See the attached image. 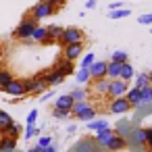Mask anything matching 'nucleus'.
<instances>
[{
    "label": "nucleus",
    "mask_w": 152,
    "mask_h": 152,
    "mask_svg": "<svg viewBox=\"0 0 152 152\" xmlns=\"http://www.w3.org/2000/svg\"><path fill=\"white\" fill-rule=\"evenodd\" d=\"M23 88H25V96L27 94H34V96H42L46 90H50L46 86V79H44V71L34 75V77H27L23 79Z\"/></svg>",
    "instance_id": "f257e3e1"
},
{
    "label": "nucleus",
    "mask_w": 152,
    "mask_h": 152,
    "mask_svg": "<svg viewBox=\"0 0 152 152\" xmlns=\"http://www.w3.org/2000/svg\"><path fill=\"white\" fill-rule=\"evenodd\" d=\"M36 27H38V21L34 17H25V19H21V23L13 31V38H17V40H31Z\"/></svg>",
    "instance_id": "f03ea898"
},
{
    "label": "nucleus",
    "mask_w": 152,
    "mask_h": 152,
    "mask_svg": "<svg viewBox=\"0 0 152 152\" xmlns=\"http://www.w3.org/2000/svg\"><path fill=\"white\" fill-rule=\"evenodd\" d=\"M56 13H58V9L54 4H50L48 0H40V2H36L34 9L29 11V17H34L36 21H42V19H46L50 15H56Z\"/></svg>",
    "instance_id": "7ed1b4c3"
},
{
    "label": "nucleus",
    "mask_w": 152,
    "mask_h": 152,
    "mask_svg": "<svg viewBox=\"0 0 152 152\" xmlns=\"http://www.w3.org/2000/svg\"><path fill=\"white\" fill-rule=\"evenodd\" d=\"M83 40H86L83 29H79V27H65L58 44L61 46H67V44H77V42H83Z\"/></svg>",
    "instance_id": "20e7f679"
},
{
    "label": "nucleus",
    "mask_w": 152,
    "mask_h": 152,
    "mask_svg": "<svg viewBox=\"0 0 152 152\" xmlns=\"http://www.w3.org/2000/svg\"><path fill=\"white\" fill-rule=\"evenodd\" d=\"M129 110H131V104H129V100H127L125 96L113 98V100L108 102V113H110V115H125V113H129Z\"/></svg>",
    "instance_id": "39448f33"
},
{
    "label": "nucleus",
    "mask_w": 152,
    "mask_h": 152,
    "mask_svg": "<svg viewBox=\"0 0 152 152\" xmlns=\"http://www.w3.org/2000/svg\"><path fill=\"white\" fill-rule=\"evenodd\" d=\"M127 90H129V83L127 81H123V79H110V88H108V94H106V98H121V96H125L127 94Z\"/></svg>",
    "instance_id": "423d86ee"
},
{
    "label": "nucleus",
    "mask_w": 152,
    "mask_h": 152,
    "mask_svg": "<svg viewBox=\"0 0 152 152\" xmlns=\"http://www.w3.org/2000/svg\"><path fill=\"white\" fill-rule=\"evenodd\" d=\"M100 150V144L94 140V137H81L73 148L71 152H98Z\"/></svg>",
    "instance_id": "0eeeda50"
},
{
    "label": "nucleus",
    "mask_w": 152,
    "mask_h": 152,
    "mask_svg": "<svg viewBox=\"0 0 152 152\" xmlns=\"http://www.w3.org/2000/svg\"><path fill=\"white\" fill-rule=\"evenodd\" d=\"M83 54V42H77V44H67V46H63V58H67V61H77L79 56Z\"/></svg>",
    "instance_id": "6e6552de"
},
{
    "label": "nucleus",
    "mask_w": 152,
    "mask_h": 152,
    "mask_svg": "<svg viewBox=\"0 0 152 152\" xmlns=\"http://www.w3.org/2000/svg\"><path fill=\"white\" fill-rule=\"evenodd\" d=\"M104 148H106L108 152H121V150H125V148H127V140H125L123 135L115 133V135L104 144Z\"/></svg>",
    "instance_id": "1a4fd4ad"
},
{
    "label": "nucleus",
    "mask_w": 152,
    "mask_h": 152,
    "mask_svg": "<svg viewBox=\"0 0 152 152\" xmlns=\"http://www.w3.org/2000/svg\"><path fill=\"white\" fill-rule=\"evenodd\" d=\"M4 92L9 94V96H17V98H25V88H23V79H13L7 88H4Z\"/></svg>",
    "instance_id": "9d476101"
},
{
    "label": "nucleus",
    "mask_w": 152,
    "mask_h": 152,
    "mask_svg": "<svg viewBox=\"0 0 152 152\" xmlns=\"http://www.w3.org/2000/svg\"><path fill=\"white\" fill-rule=\"evenodd\" d=\"M106 69H108V63H104V61H94L92 67H90L92 79H104V77H106Z\"/></svg>",
    "instance_id": "9b49d317"
},
{
    "label": "nucleus",
    "mask_w": 152,
    "mask_h": 152,
    "mask_svg": "<svg viewBox=\"0 0 152 152\" xmlns=\"http://www.w3.org/2000/svg\"><path fill=\"white\" fill-rule=\"evenodd\" d=\"M108 88H110V79L104 77V79H92V90L100 96H106L108 94Z\"/></svg>",
    "instance_id": "f8f14e48"
},
{
    "label": "nucleus",
    "mask_w": 152,
    "mask_h": 152,
    "mask_svg": "<svg viewBox=\"0 0 152 152\" xmlns=\"http://www.w3.org/2000/svg\"><path fill=\"white\" fill-rule=\"evenodd\" d=\"M63 29L65 27H61V25H50L48 27V36H46V40L42 44H54V42H58L61 36H63Z\"/></svg>",
    "instance_id": "ddd939ff"
},
{
    "label": "nucleus",
    "mask_w": 152,
    "mask_h": 152,
    "mask_svg": "<svg viewBox=\"0 0 152 152\" xmlns=\"http://www.w3.org/2000/svg\"><path fill=\"white\" fill-rule=\"evenodd\" d=\"M52 69H58L61 73H65V75H71V73H73V63H71V61H67V58H63V56H58V58L54 61Z\"/></svg>",
    "instance_id": "4468645a"
},
{
    "label": "nucleus",
    "mask_w": 152,
    "mask_h": 152,
    "mask_svg": "<svg viewBox=\"0 0 152 152\" xmlns=\"http://www.w3.org/2000/svg\"><path fill=\"white\" fill-rule=\"evenodd\" d=\"M125 98L129 100V104H131V106H140V104H144V102H142V90H140V88H135V86L127 90Z\"/></svg>",
    "instance_id": "2eb2a0df"
},
{
    "label": "nucleus",
    "mask_w": 152,
    "mask_h": 152,
    "mask_svg": "<svg viewBox=\"0 0 152 152\" xmlns=\"http://www.w3.org/2000/svg\"><path fill=\"white\" fill-rule=\"evenodd\" d=\"M15 150H17V140L15 137H9V135L0 137V152H15Z\"/></svg>",
    "instance_id": "dca6fc26"
},
{
    "label": "nucleus",
    "mask_w": 152,
    "mask_h": 152,
    "mask_svg": "<svg viewBox=\"0 0 152 152\" xmlns=\"http://www.w3.org/2000/svg\"><path fill=\"white\" fill-rule=\"evenodd\" d=\"M115 135V129H110V127H106V129H100V131H96V135H94V140L100 144V146H104L110 137Z\"/></svg>",
    "instance_id": "f3484780"
},
{
    "label": "nucleus",
    "mask_w": 152,
    "mask_h": 152,
    "mask_svg": "<svg viewBox=\"0 0 152 152\" xmlns=\"http://www.w3.org/2000/svg\"><path fill=\"white\" fill-rule=\"evenodd\" d=\"M54 106L65 108V110H71V108H73V98H71V94H63V96H58L56 102H54Z\"/></svg>",
    "instance_id": "a211bd4d"
},
{
    "label": "nucleus",
    "mask_w": 152,
    "mask_h": 152,
    "mask_svg": "<svg viewBox=\"0 0 152 152\" xmlns=\"http://www.w3.org/2000/svg\"><path fill=\"white\" fill-rule=\"evenodd\" d=\"M13 123H15V121L11 119V115H9L7 110H0V133L4 135V131H7Z\"/></svg>",
    "instance_id": "6ab92c4d"
},
{
    "label": "nucleus",
    "mask_w": 152,
    "mask_h": 152,
    "mask_svg": "<svg viewBox=\"0 0 152 152\" xmlns=\"http://www.w3.org/2000/svg\"><path fill=\"white\" fill-rule=\"evenodd\" d=\"M119 79H123V81H127V83H129V79H133V65H131V63H123V65H121V75H119Z\"/></svg>",
    "instance_id": "aec40b11"
},
{
    "label": "nucleus",
    "mask_w": 152,
    "mask_h": 152,
    "mask_svg": "<svg viewBox=\"0 0 152 152\" xmlns=\"http://www.w3.org/2000/svg\"><path fill=\"white\" fill-rule=\"evenodd\" d=\"M106 127H108L106 119H92V121L86 123V129H92V131H100V129H106Z\"/></svg>",
    "instance_id": "412c9836"
},
{
    "label": "nucleus",
    "mask_w": 152,
    "mask_h": 152,
    "mask_svg": "<svg viewBox=\"0 0 152 152\" xmlns=\"http://www.w3.org/2000/svg\"><path fill=\"white\" fill-rule=\"evenodd\" d=\"M13 79H15V75H13L9 69H4V67L0 69V90H4V88H7Z\"/></svg>",
    "instance_id": "4be33fe9"
},
{
    "label": "nucleus",
    "mask_w": 152,
    "mask_h": 152,
    "mask_svg": "<svg viewBox=\"0 0 152 152\" xmlns=\"http://www.w3.org/2000/svg\"><path fill=\"white\" fill-rule=\"evenodd\" d=\"M131 142H133L135 146H146V127H140V129H135V131H133V137H131Z\"/></svg>",
    "instance_id": "5701e85b"
},
{
    "label": "nucleus",
    "mask_w": 152,
    "mask_h": 152,
    "mask_svg": "<svg viewBox=\"0 0 152 152\" xmlns=\"http://www.w3.org/2000/svg\"><path fill=\"white\" fill-rule=\"evenodd\" d=\"M119 75H121V65L119 63H108V69H106V77L108 79H119Z\"/></svg>",
    "instance_id": "b1692460"
},
{
    "label": "nucleus",
    "mask_w": 152,
    "mask_h": 152,
    "mask_svg": "<svg viewBox=\"0 0 152 152\" xmlns=\"http://www.w3.org/2000/svg\"><path fill=\"white\" fill-rule=\"evenodd\" d=\"M46 36H48V27H42V25H38V27L34 29V36H31V40L42 44V42L46 40Z\"/></svg>",
    "instance_id": "393cba45"
},
{
    "label": "nucleus",
    "mask_w": 152,
    "mask_h": 152,
    "mask_svg": "<svg viewBox=\"0 0 152 152\" xmlns=\"http://www.w3.org/2000/svg\"><path fill=\"white\" fill-rule=\"evenodd\" d=\"M88 108H90V104H88L86 100H81V102H73V108H71V115H73V117L77 119V117H79V115H81L83 110H88Z\"/></svg>",
    "instance_id": "a878e982"
},
{
    "label": "nucleus",
    "mask_w": 152,
    "mask_h": 152,
    "mask_svg": "<svg viewBox=\"0 0 152 152\" xmlns=\"http://www.w3.org/2000/svg\"><path fill=\"white\" fill-rule=\"evenodd\" d=\"M110 61H113V63L123 65V63H129V54H127V52H123V50H115V52H113V56H110Z\"/></svg>",
    "instance_id": "bb28decb"
},
{
    "label": "nucleus",
    "mask_w": 152,
    "mask_h": 152,
    "mask_svg": "<svg viewBox=\"0 0 152 152\" xmlns=\"http://www.w3.org/2000/svg\"><path fill=\"white\" fill-rule=\"evenodd\" d=\"M146 86H150V75L148 73H137L135 75V88H146Z\"/></svg>",
    "instance_id": "cd10ccee"
},
{
    "label": "nucleus",
    "mask_w": 152,
    "mask_h": 152,
    "mask_svg": "<svg viewBox=\"0 0 152 152\" xmlns=\"http://www.w3.org/2000/svg\"><path fill=\"white\" fill-rule=\"evenodd\" d=\"M129 15H131L129 9H119V11H110V13H108V19H113V21H115V19H125V17H129Z\"/></svg>",
    "instance_id": "c85d7f7f"
},
{
    "label": "nucleus",
    "mask_w": 152,
    "mask_h": 152,
    "mask_svg": "<svg viewBox=\"0 0 152 152\" xmlns=\"http://www.w3.org/2000/svg\"><path fill=\"white\" fill-rule=\"evenodd\" d=\"M92 81V75H90V69H79L77 71V83H90Z\"/></svg>",
    "instance_id": "c756f323"
},
{
    "label": "nucleus",
    "mask_w": 152,
    "mask_h": 152,
    "mask_svg": "<svg viewBox=\"0 0 152 152\" xmlns=\"http://www.w3.org/2000/svg\"><path fill=\"white\" fill-rule=\"evenodd\" d=\"M52 117H54V119H58V121H65V119H69V117H71V110H65V108L54 106V108H52Z\"/></svg>",
    "instance_id": "7c9ffc66"
},
{
    "label": "nucleus",
    "mask_w": 152,
    "mask_h": 152,
    "mask_svg": "<svg viewBox=\"0 0 152 152\" xmlns=\"http://www.w3.org/2000/svg\"><path fill=\"white\" fill-rule=\"evenodd\" d=\"M92 119H96V108H94V106H90L88 110H83V113L77 117V121H83V123H88V121H92Z\"/></svg>",
    "instance_id": "2f4dec72"
},
{
    "label": "nucleus",
    "mask_w": 152,
    "mask_h": 152,
    "mask_svg": "<svg viewBox=\"0 0 152 152\" xmlns=\"http://www.w3.org/2000/svg\"><path fill=\"white\" fill-rule=\"evenodd\" d=\"M4 135H9V137H15V140H17V137L21 135V125H19V123H13V125L4 131Z\"/></svg>",
    "instance_id": "473e14b6"
},
{
    "label": "nucleus",
    "mask_w": 152,
    "mask_h": 152,
    "mask_svg": "<svg viewBox=\"0 0 152 152\" xmlns=\"http://www.w3.org/2000/svg\"><path fill=\"white\" fill-rule=\"evenodd\" d=\"M94 61H96V54L94 52H86L83 54V61H81V69H90Z\"/></svg>",
    "instance_id": "72a5a7b5"
},
{
    "label": "nucleus",
    "mask_w": 152,
    "mask_h": 152,
    "mask_svg": "<svg viewBox=\"0 0 152 152\" xmlns=\"http://www.w3.org/2000/svg\"><path fill=\"white\" fill-rule=\"evenodd\" d=\"M86 90H81V88H77V90H73L71 92V98H73V102H81V100H86Z\"/></svg>",
    "instance_id": "f704fd0d"
},
{
    "label": "nucleus",
    "mask_w": 152,
    "mask_h": 152,
    "mask_svg": "<svg viewBox=\"0 0 152 152\" xmlns=\"http://www.w3.org/2000/svg\"><path fill=\"white\" fill-rule=\"evenodd\" d=\"M142 102H144V104L152 102V86H146V88H142Z\"/></svg>",
    "instance_id": "c9c22d12"
},
{
    "label": "nucleus",
    "mask_w": 152,
    "mask_h": 152,
    "mask_svg": "<svg viewBox=\"0 0 152 152\" xmlns=\"http://www.w3.org/2000/svg\"><path fill=\"white\" fill-rule=\"evenodd\" d=\"M23 135H25V140H31L34 135H40V129H38L36 125H27V127H25V133H23Z\"/></svg>",
    "instance_id": "e433bc0d"
},
{
    "label": "nucleus",
    "mask_w": 152,
    "mask_h": 152,
    "mask_svg": "<svg viewBox=\"0 0 152 152\" xmlns=\"http://www.w3.org/2000/svg\"><path fill=\"white\" fill-rule=\"evenodd\" d=\"M137 23H140V25H152V13L140 15V17H137Z\"/></svg>",
    "instance_id": "4c0bfd02"
},
{
    "label": "nucleus",
    "mask_w": 152,
    "mask_h": 152,
    "mask_svg": "<svg viewBox=\"0 0 152 152\" xmlns=\"http://www.w3.org/2000/svg\"><path fill=\"white\" fill-rule=\"evenodd\" d=\"M38 146H40V148H46V146H52V137H50V135H42V137L38 140Z\"/></svg>",
    "instance_id": "58836bf2"
},
{
    "label": "nucleus",
    "mask_w": 152,
    "mask_h": 152,
    "mask_svg": "<svg viewBox=\"0 0 152 152\" xmlns=\"http://www.w3.org/2000/svg\"><path fill=\"white\" fill-rule=\"evenodd\" d=\"M36 121H38V110L34 108V110H29V115H27V125H36Z\"/></svg>",
    "instance_id": "ea45409f"
},
{
    "label": "nucleus",
    "mask_w": 152,
    "mask_h": 152,
    "mask_svg": "<svg viewBox=\"0 0 152 152\" xmlns=\"http://www.w3.org/2000/svg\"><path fill=\"white\" fill-rule=\"evenodd\" d=\"M52 96H54V90L50 88V90H46V92H44V94L40 96V100H42V102H48V100H50Z\"/></svg>",
    "instance_id": "a19ab883"
},
{
    "label": "nucleus",
    "mask_w": 152,
    "mask_h": 152,
    "mask_svg": "<svg viewBox=\"0 0 152 152\" xmlns=\"http://www.w3.org/2000/svg\"><path fill=\"white\" fill-rule=\"evenodd\" d=\"M108 9H110V11H119V9H125V7H123L121 2H110V4H108Z\"/></svg>",
    "instance_id": "79ce46f5"
},
{
    "label": "nucleus",
    "mask_w": 152,
    "mask_h": 152,
    "mask_svg": "<svg viewBox=\"0 0 152 152\" xmlns=\"http://www.w3.org/2000/svg\"><path fill=\"white\" fill-rule=\"evenodd\" d=\"M146 144H152V127H146Z\"/></svg>",
    "instance_id": "37998d69"
},
{
    "label": "nucleus",
    "mask_w": 152,
    "mask_h": 152,
    "mask_svg": "<svg viewBox=\"0 0 152 152\" xmlns=\"http://www.w3.org/2000/svg\"><path fill=\"white\" fill-rule=\"evenodd\" d=\"M48 2H50V4H54L56 9H61V7H63V4L67 2V0H48Z\"/></svg>",
    "instance_id": "c03bdc74"
},
{
    "label": "nucleus",
    "mask_w": 152,
    "mask_h": 152,
    "mask_svg": "<svg viewBox=\"0 0 152 152\" xmlns=\"http://www.w3.org/2000/svg\"><path fill=\"white\" fill-rule=\"evenodd\" d=\"M86 9H96V0H88V2H86Z\"/></svg>",
    "instance_id": "a18cd8bd"
},
{
    "label": "nucleus",
    "mask_w": 152,
    "mask_h": 152,
    "mask_svg": "<svg viewBox=\"0 0 152 152\" xmlns=\"http://www.w3.org/2000/svg\"><path fill=\"white\" fill-rule=\"evenodd\" d=\"M42 152H56V148L54 146H46V148H42Z\"/></svg>",
    "instance_id": "49530a36"
},
{
    "label": "nucleus",
    "mask_w": 152,
    "mask_h": 152,
    "mask_svg": "<svg viewBox=\"0 0 152 152\" xmlns=\"http://www.w3.org/2000/svg\"><path fill=\"white\" fill-rule=\"evenodd\" d=\"M75 131H77L75 125H69V127H67V133H75Z\"/></svg>",
    "instance_id": "de8ad7c7"
},
{
    "label": "nucleus",
    "mask_w": 152,
    "mask_h": 152,
    "mask_svg": "<svg viewBox=\"0 0 152 152\" xmlns=\"http://www.w3.org/2000/svg\"><path fill=\"white\" fill-rule=\"evenodd\" d=\"M27 152H42V148H40V146L36 144V148H31V150H27Z\"/></svg>",
    "instance_id": "09e8293b"
},
{
    "label": "nucleus",
    "mask_w": 152,
    "mask_h": 152,
    "mask_svg": "<svg viewBox=\"0 0 152 152\" xmlns=\"http://www.w3.org/2000/svg\"><path fill=\"white\" fill-rule=\"evenodd\" d=\"M146 148H148V152H152V144H146Z\"/></svg>",
    "instance_id": "8fccbe9b"
},
{
    "label": "nucleus",
    "mask_w": 152,
    "mask_h": 152,
    "mask_svg": "<svg viewBox=\"0 0 152 152\" xmlns=\"http://www.w3.org/2000/svg\"><path fill=\"white\" fill-rule=\"evenodd\" d=\"M148 75H150V86H152V71H150V73H148Z\"/></svg>",
    "instance_id": "3c124183"
},
{
    "label": "nucleus",
    "mask_w": 152,
    "mask_h": 152,
    "mask_svg": "<svg viewBox=\"0 0 152 152\" xmlns=\"http://www.w3.org/2000/svg\"><path fill=\"white\" fill-rule=\"evenodd\" d=\"M0 69H2V61H0Z\"/></svg>",
    "instance_id": "603ef678"
},
{
    "label": "nucleus",
    "mask_w": 152,
    "mask_h": 152,
    "mask_svg": "<svg viewBox=\"0 0 152 152\" xmlns=\"http://www.w3.org/2000/svg\"><path fill=\"white\" fill-rule=\"evenodd\" d=\"M0 52H2V48H0Z\"/></svg>",
    "instance_id": "864d4df0"
},
{
    "label": "nucleus",
    "mask_w": 152,
    "mask_h": 152,
    "mask_svg": "<svg viewBox=\"0 0 152 152\" xmlns=\"http://www.w3.org/2000/svg\"><path fill=\"white\" fill-rule=\"evenodd\" d=\"M150 34H152V29H150Z\"/></svg>",
    "instance_id": "5fc2aeb1"
},
{
    "label": "nucleus",
    "mask_w": 152,
    "mask_h": 152,
    "mask_svg": "<svg viewBox=\"0 0 152 152\" xmlns=\"http://www.w3.org/2000/svg\"><path fill=\"white\" fill-rule=\"evenodd\" d=\"M98 152H100V150H98Z\"/></svg>",
    "instance_id": "6e6d98bb"
}]
</instances>
